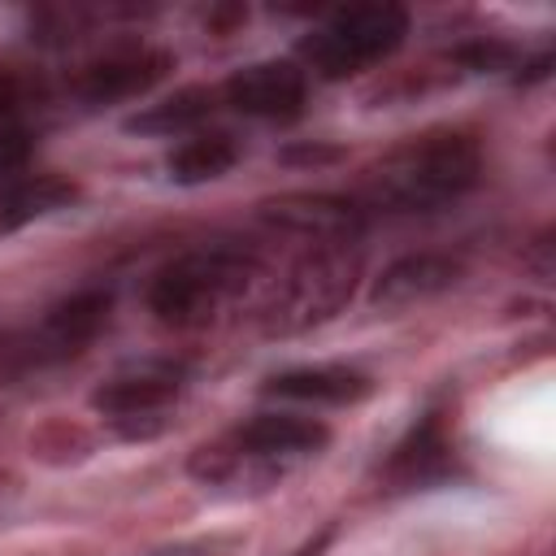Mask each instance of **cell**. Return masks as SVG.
Listing matches in <instances>:
<instances>
[{"label": "cell", "mask_w": 556, "mask_h": 556, "mask_svg": "<svg viewBox=\"0 0 556 556\" xmlns=\"http://www.w3.org/2000/svg\"><path fill=\"white\" fill-rule=\"evenodd\" d=\"M482 174V152L460 130H434L400 143L365 174V200L387 213H430L460 200Z\"/></svg>", "instance_id": "obj_1"}, {"label": "cell", "mask_w": 556, "mask_h": 556, "mask_svg": "<svg viewBox=\"0 0 556 556\" xmlns=\"http://www.w3.org/2000/svg\"><path fill=\"white\" fill-rule=\"evenodd\" d=\"M361 278V248L352 239L313 243L291 274L278 282V291L265 304V330L269 334H304L321 321H330L356 291Z\"/></svg>", "instance_id": "obj_2"}, {"label": "cell", "mask_w": 556, "mask_h": 556, "mask_svg": "<svg viewBox=\"0 0 556 556\" xmlns=\"http://www.w3.org/2000/svg\"><path fill=\"white\" fill-rule=\"evenodd\" d=\"M256 274V256L235 243H204L174 256L148 287V308L165 326H200L208 321L248 278Z\"/></svg>", "instance_id": "obj_3"}, {"label": "cell", "mask_w": 556, "mask_h": 556, "mask_svg": "<svg viewBox=\"0 0 556 556\" xmlns=\"http://www.w3.org/2000/svg\"><path fill=\"white\" fill-rule=\"evenodd\" d=\"M408 35V13L400 4H348L330 22L300 39V56L321 78H352L356 70L391 56Z\"/></svg>", "instance_id": "obj_4"}, {"label": "cell", "mask_w": 556, "mask_h": 556, "mask_svg": "<svg viewBox=\"0 0 556 556\" xmlns=\"http://www.w3.org/2000/svg\"><path fill=\"white\" fill-rule=\"evenodd\" d=\"M261 217L278 230L304 235L313 243H330V239H356V230L365 226V208L348 195H330V191H291L278 200L261 204Z\"/></svg>", "instance_id": "obj_5"}, {"label": "cell", "mask_w": 556, "mask_h": 556, "mask_svg": "<svg viewBox=\"0 0 556 556\" xmlns=\"http://www.w3.org/2000/svg\"><path fill=\"white\" fill-rule=\"evenodd\" d=\"M304 96H308L304 70L291 61H256L226 78V104H235L248 117L291 122V117H300Z\"/></svg>", "instance_id": "obj_6"}, {"label": "cell", "mask_w": 556, "mask_h": 556, "mask_svg": "<svg viewBox=\"0 0 556 556\" xmlns=\"http://www.w3.org/2000/svg\"><path fill=\"white\" fill-rule=\"evenodd\" d=\"M174 70L169 52H156V48H126V52H109L100 61H91L83 74H78V96L87 104H113V100H130V96H143L152 91L165 74Z\"/></svg>", "instance_id": "obj_7"}, {"label": "cell", "mask_w": 556, "mask_h": 556, "mask_svg": "<svg viewBox=\"0 0 556 556\" xmlns=\"http://www.w3.org/2000/svg\"><path fill=\"white\" fill-rule=\"evenodd\" d=\"M460 274H465V265L443 256V252H413V256L391 261L374 278L369 304L374 308H408V304H421L430 295H443L447 287L460 282Z\"/></svg>", "instance_id": "obj_8"}, {"label": "cell", "mask_w": 556, "mask_h": 556, "mask_svg": "<svg viewBox=\"0 0 556 556\" xmlns=\"http://www.w3.org/2000/svg\"><path fill=\"white\" fill-rule=\"evenodd\" d=\"M178 395V369L174 365H139L130 374H117L91 391V408L113 421H135L161 413Z\"/></svg>", "instance_id": "obj_9"}, {"label": "cell", "mask_w": 556, "mask_h": 556, "mask_svg": "<svg viewBox=\"0 0 556 556\" xmlns=\"http://www.w3.org/2000/svg\"><path fill=\"white\" fill-rule=\"evenodd\" d=\"M452 469V439L439 413H426L387 456L382 473L391 486H426Z\"/></svg>", "instance_id": "obj_10"}, {"label": "cell", "mask_w": 556, "mask_h": 556, "mask_svg": "<svg viewBox=\"0 0 556 556\" xmlns=\"http://www.w3.org/2000/svg\"><path fill=\"white\" fill-rule=\"evenodd\" d=\"M326 439H330V430L313 417L261 413L235 430V452L239 456H304V452L326 447Z\"/></svg>", "instance_id": "obj_11"}, {"label": "cell", "mask_w": 556, "mask_h": 556, "mask_svg": "<svg viewBox=\"0 0 556 556\" xmlns=\"http://www.w3.org/2000/svg\"><path fill=\"white\" fill-rule=\"evenodd\" d=\"M374 391V382L361 369L348 365H308V369H287L265 382V395L278 400H308V404H356Z\"/></svg>", "instance_id": "obj_12"}, {"label": "cell", "mask_w": 556, "mask_h": 556, "mask_svg": "<svg viewBox=\"0 0 556 556\" xmlns=\"http://www.w3.org/2000/svg\"><path fill=\"white\" fill-rule=\"evenodd\" d=\"M78 200V187L61 174H35V178H22L13 187L0 191V235H13L65 204Z\"/></svg>", "instance_id": "obj_13"}, {"label": "cell", "mask_w": 556, "mask_h": 556, "mask_svg": "<svg viewBox=\"0 0 556 556\" xmlns=\"http://www.w3.org/2000/svg\"><path fill=\"white\" fill-rule=\"evenodd\" d=\"M109 308H113L109 291H78L48 313L43 334L56 352H78L83 343H91L100 334V326L109 321Z\"/></svg>", "instance_id": "obj_14"}, {"label": "cell", "mask_w": 556, "mask_h": 556, "mask_svg": "<svg viewBox=\"0 0 556 556\" xmlns=\"http://www.w3.org/2000/svg\"><path fill=\"white\" fill-rule=\"evenodd\" d=\"M208 113H213V91L208 87H182L169 100L152 104L148 113L130 117L126 130H135V135H182V130H195Z\"/></svg>", "instance_id": "obj_15"}, {"label": "cell", "mask_w": 556, "mask_h": 556, "mask_svg": "<svg viewBox=\"0 0 556 556\" xmlns=\"http://www.w3.org/2000/svg\"><path fill=\"white\" fill-rule=\"evenodd\" d=\"M239 161V148L230 135H195L187 139L182 148L169 152V178L174 182H208V178H222L230 165Z\"/></svg>", "instance_id": "obj_16"}, {"label": "cell", "mask_w": 556, "mask_h": 556, "mask_svg": "<svg viewBox=\"0 0 556 556\" xmlns=\"http://www.w3.org/2000/svg\"><path fill=\"white\" fill-rule=\"evenodd\" d=\"M26 165H30V135L22 126L0 130V191L13 187V182H22Z\"/></svg>", "instance_id": "obj_17"}, {"label": "cell", "mask_w": 556, "mask_h": 556, "mask_svg": "<svg viewBox=\"0 0 556 556\" xmlns=\"http://www.w3.org/2000/svg\"><path fill=\"white\" fill-rule=\"evenodd\" d=\"M456 61L465 70H504L513 61V48L500 43V39H478V43H460L456 48Z\"/></svg>", "instance_id": "obj_18"}, {"label": "cell", "mask_w": 556, "mask_h": 556, "mask_svg": "<svg viewBox=\"0 0 556 556\" xmlns=\"http://www.w3.org/2000/svg\"><path fill=\"white\" fill-rule=\"evenodd\" d=\"M22 113V83L13 74H0V130H13Z\"/></svg>", "instance_id": "obj_19"}, {"label": "cell", "mask_w": 556, "mask_h": 556, "mask_svg": "<svg viewBox=\"0 0 556 556\" xmlns=\"http://www.w3.org/2000/svg\"><path fill=\"white\" fill-rule=\"evenodd\" d=\"M330 539H334V530H330V526H326V530H321V534H317V539H308V543H304V547H300V552H295V556H321V552H326V547H330Z\"/></svg>", "instance_id": "obj_20"}]
</instances>
